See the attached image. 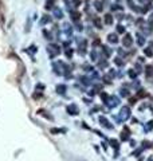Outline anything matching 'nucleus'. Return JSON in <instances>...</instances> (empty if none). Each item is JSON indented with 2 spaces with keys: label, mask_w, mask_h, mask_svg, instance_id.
Here are the masks:
<instances>
[{
  "label": "nucleus",
  "mask_w": 153,
  "mask_h": 161,
  "mask_svg": "<svg viewBox=\"0 0 153 161\" xmlns=\"http://www.w3.org/2000/svg\"><path fill=\"white\" fill-rule=\"evenodd\" d=\"M111 21V19H110V15H108V16H106V23H110Z\"/></svg>",
  "instance_id": "1"
}]
</instances>
